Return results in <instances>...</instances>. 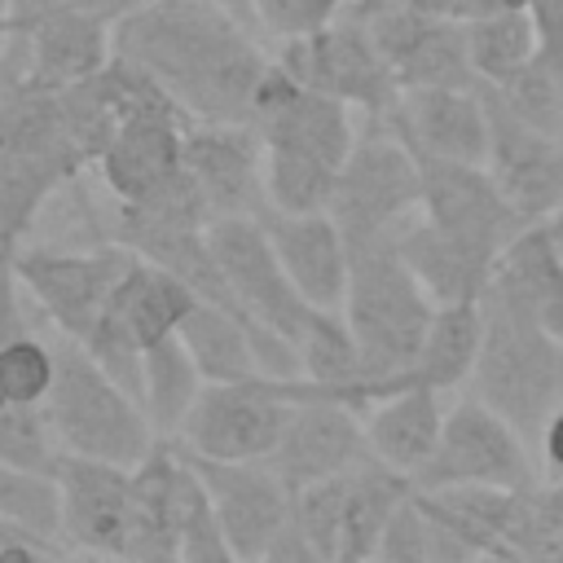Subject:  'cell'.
Returning <instances> with one entry per match:
<instances>
[{"mask_svg":"<svg viewBox=\"0 0 563 563\" xmlns=\"http://www.w3.org/2000/svg\"><path fill=\"white\" fill-rule=\"evenodd\" d=\"M114 57L145 70L198 123H251L273 66L260 31L216 0H141L114 22Z\"/></svg>","mask_w":563,"mask_h":563,"instance_id":"obj_1","label":"cell"},{"mask_svg":"<svg viewBox=\"0 0 563 563\" xmlns=\"http://www.w3.org/2000/svg\"><path fill=\"white\" fill-rule=\"evenodd\" d=\"M352 106L295 79L277 57L255 92L251 128L264 141V194L273 211H325L356 145Z\"/></svg>","mask_w":563,"mask_h":563,"instance_id":"obj_2","label":"cell"},{"mask_svg":"<svg viewBox=\"0 0 563 563\" xmlns=\"http://www.w3.org/2000/svg\"><path fill=\"white\" fill-rule=\"evenodd\" d=\"M84 167L88 158L62 119L57 92L26 84L0 97V255L31 242L44 207Z\"/></svg>","mask_w":563,"mask_h":563,"instance_id":"obj_3","label":"cell"},{"mask_svg":"<svg viewBox=\"0 0 563 563\" xmlns=\"http://www.w3.org/2000/svg\"><path fill=\"white\" fill-rule=\"evenodd\" d=\"M435 308L440 303L413 277L396 242L352 246V277L339 312L356 339L365 378L374 383V400L405 383Z\"/></svg>","mask_w":563,"mask_h":563,"instance_id":"obj_4","label":"cell"},{"mask_svg":"<svg viewBox=\"0 0 563 563\" xmlns=\"http://www.w3.org/2000/svg\"><path fill=\"white\" fill-rule=\"evenodd\" d=\"M479 308L484 339L466 391L515 422L519 435L537 449L550 409L563 400V339H554L545 325L515 312L497 295H484Z\"/></svg>","mask_w":563,"mask_h":563,"instance_id":"obj_5","label":"cell"},{"mask_svg":"<svg viewBox=\"0 0 563 563\" xmlns=\"http://www.w3.org/2000/svg\"><path fill=\"white\" fill-rule=\"evenodd\" d=\"M53 343H57V378L44 409L62 453L136 466L158 444L145 405L79 339L53 330Z\"/></svg>","mask_w":563,"mask_h":563,"instance_id":"obj_6","label":"cell"},{"mask_svg":"<svg viewBox=\"0 0 563 563\" xmlns=\"http://www.w3.org/2000/svg\"><path fill=\"white\" fill-rule=\"evenodd\" d=\"M347 246L396 242L422 216V163L391 132V123H365L325 207Z\"/></svg>","mask_w":563,"mask_h":563,"instance_id":"obj_7","label":"cell"},{"mask_svg":"<svg viewBox=\"0 0 563 563\" xmlns=\"http://www.w3.org/2000/svg\"><path fill=\"white\" fill-rule=\"evenodd\" d=\"M9 260L22 282V295L44 312L48 330L84 343L101 321V312L110 308L136 251H128L123 242H88V246L22 242Z\"/></svg>","mask_w":563,"mask_h":563,"instance_id":"obj_8","label":"cell"},{"mask_svg":"<svg viewBox=\"0 0 563 563\" xmlns=\"http://www.w3.org/2000/svg\"><path fill=\"white\" fill-rule=\"evenodd\" d=\"M277 62L308 88L352 106L365 123H387V114L400 101V79L387 66L361 9H347L312 35L277 44Z\"/></svg>","mask_w":563,"mask_h":563,"instance_id":"obj_9","label":"cell"},{"mask_svg":"<svg viewBox=\"0 0 563 563\" xmlns=\"http://www.w3.org/2000/svg\"><path fill=\"white\" fill-rule=\"evenodd\" d=\"M537 457L515 422H506L479 396H462L444 409V427L435 453L413 475V488H462V484H497L528 488L537 484Z\"/></svg>","mask_w":563,"mask_h":563,"instance_id":"obj_10","label":"cell"},{"mask_svg":"<svg viewBox=\"0 0 563 563\" xmlns=\"http://www.w3.org/2000/svg\"><path fill=\"white\" fill-rule=\"evenodd\" d=\"M290 405H295L290 378L255 374L242 383H207L176 444L220 462H268V453L286 431Z\"/></svg>","mask_w":563,"mask_h":563,"instance_id":"obj_11","label":"cell"},{"mask_svg":"<svg viewBox=\"0 0 563 563\" xmlns=\"http://www.w3.org/2000/svg\"><path fill=\"white\" fill-rule=\"evenodd\" d=\"M207 246L216 255V268L229 286V299L238 312H246L260 325L282 330L286 339H299L317 308L299 295L290 273L277 260V246L260 216H220L207 224Z\"/></svg>","mask_w":563,"mask_h":563,"instance_id":"obj_12","label":"cell"},{"mask_svg":"<svg viewBox=\"0 0 563 563\" xmlns=\"http://www.w3.org/2000/svg\"><path fill=\"white\" fill-rule=\"evenodd\" d=\"M396 70L400 88H471V44L466 22L440 18L431 9H418L413 0H361L356 4Z\"/></svg>","mask_w":563,"mask_h":563,"instance_id":"obj_13","label":"cell"},{"mask_svg":"<svg viewBox=\"0 0 563 563\" xmlns=\"http://www.w3.org/2000/svg\"><path fill=\"white\" fill-rule=\"evenodd\" d=\"M185 132L189 114L154 84L92 163L110 202H141L176 180L185 172Z\"/></svg>","mask_w":563,"mask_h":563,"instance_id":"obj_14","label":"cell"},{"mask_svg":"<svg viewBox=\"0 0 563 563\" xmlns=\"http://www.w3.org/2000/svg\"><path fill=\"white\" fill-rule=\"evenodd\" d=\"M290 391H295V405H290L286 431H282L277 449L268 453V466L290 488L339 475V471L356 466L361 457H369L365 409H356L352 400H339L330 391H317L308 378H290Z\"/></svg>","mask_w":563,"mask_h":563,"instance_id":"obj_15","label":"cell"},{"mask_svg":"<svg viewBox=\"0 0 563 563\" xmlns=\"http://www.w3.org/2000/svg\"><path fill=\"white\" fill-rule=\"evenodd\" d=\"M484 88V84H479ZM488 97V154L484 167L501 185L506 202L523 224H545L563 216V141L519 119L493 88Z\"/></svg>","mask_w":563,"mask_h":563,"instance_id":"obj_16","label":"cell"},{"mask_svg":"<svg viewBox=\"0 0 563 563\" xmlns=\"http://www.w3.org/2000/svg\"><path fill=\"white\" fill-rule=\"evenodd\" d=\"M53 475H57V488H62V541H66V550L128 559L132 466L62 453Z\"/></svg>","mask_w":563,"mask_h":563,"instance_id":"obj_17","label":"cell"},{"mask_svg":"<svg viewBox=\"0 0 563 563\" xmlns=\"http://www.w3.org/2000/svg\"><path fill=\"white\" fill-rule=\"evenodd\" d=\"M422 163V220L501 255L528 224L506 202L501 185L484 163L457 158H418Z\"/></svg>","mask_w":563,"mask_h":563,"instance_id":"obj_18","label":"cell"},{"mask_svg":"<svg viewBox=\"0 0 563 563\" xmlns=\"http://www.w3.org/2000/svg\"><path fill=\"white\" fill-rule=\"evenodd\" d=\"M185 172L198 185L211 220L268 211L264 141L251 123H198V119H189Z\"/></svg>","mask_w":563,"mask_h":563,"instance_id":"obj_19","label":"cell"},{"mask_svg":"<svg viewBox=\"0 0 563 563\" xmlns=\"http://www.w3.org/2000/svg\"><path fill=\"white\" fill-rule=\"evenodd\" d=\"M189 462L198 466V475L216 501V515H220V528H224L233 554L268 559L282 523L290 519L295 488L268 462H220V457H198V453H189Z\"/></svg>","mask_w":563,"mask_h":563,"instance_id":"obj_20","label":"cell"},{"mask_svg":"<svg viewBox=\"0 0 563 563\" xmlns=\"http://www.w3.org/2000/svg\"><path fill=\"white\" fill-rule=\"evenodd\" d=\"M387 123L418 158L484 163V154H488V97L479 84H471V88H400V101L387 114Z\"/></svg>","mask_w":563,"mask_h":563,"instance_id":"obj_21","label":"cell"},{"mask_svg":"<svg viewBox=\"0 0 563 563\" xmlns=\"http://www.w3.org/2000/svg\"><path fill=\"white\" fill-rule=\"evenodd\" d=\"M282 268L312 308H343L352 277V246L330 211H260Z\"/></svg>","mask_w":563,"mask_h":563,"instance_id":"obj_22","label":"cell"},{"mask_svg":"<svg viewBox=\"0 0 563 563\" xmlns=\"http://www.w3.org/2000/svg\"><path fill=\"white\" fill-rule=\"evenodd\" d=\"M31 44V88L62 92L114 57V18L97 9L92 0H66L53 13H44L31 31H22Z\"/></svg>","mask_w":563,"mask_h":563,"instance_id":"obj_23","label":"cell"},{"mask_svg":"<svg viewBox=\"0 0 563 563\" xmlns=\"http://www.w3.org/2000/svg\"><path fill=\"white\" fill-rule=\"evenodd\" d=\"M484 295H497L515 312L563 339V229L559 220L528 224L497 260Z\"/></svg>","mask_w":563,"mask_h":563,"instance_id":"obj_24","label":"cell"},{"mask_svg":"<svg viewBox=\"0 0 563 563\" xmlns=\"http://www.w3.org/2000/svg\"><path fill=\"white\" fill-rule=\"evenodd\" d=\"M444 391L422 387V383H405L396 391H383L369 409H365V444L378 462H387L400 475H418L422 462L435 453L440 427H444Z\"/></svg>","mask_w":563,"mask_h":563,"instance_id":"obj_25","label":"cell"},{"mask_svg":"<svg viewBox=\"0 0 563 563\" xmlns=\"http://www.w3.org/2000/svg\"><path fill=\"white\" fill-rule=\"evenodd\" d=\"M405 264L413 268V277L427 286V295L435 303H475L484 299L488 282H493V268L501 255L466 242V238H453L444 229H435L431 220H413L400 238H396Z\"/></svg>","mask_w":563,"mask_h":563,"instance_id":"obj_26","label":"cell"},{"mask_svg":"<svg viewBox=\"0 0 563 563\" xmlns=\"http://www.w3.org/2000/svg\"><path fill=\"white\" fill-rule=\"evenodd\" d=\"M185 453L176 440H158L132 466V541L128 559H176V484H180Z\"/></svg>","mask_w":563,"mask_h":563,"instance_id":"obj_27","label":"cell"},{"mask_svg":"<svg viewBox=\"0 0 563 563\" xmlns=\"http://www.w3.org/2000/svg\"><path fill=\"white\" fill-rule=\"evenodd\" d=\"M413 493V479L391 471L387 462H378L374 453L361 457L356 466H347L343 475V532H339V563L352 559H374L387 519L396 515V506Z\"/></svg>","mask_w":563,"mask_h":563,"instance_id":"obj_28","label":"cell"},{"mask_svg":"<svg viewBox=\"0 0 563 563\" xmlns=\"http://www.w3.org/2000/svg\"><path fill=\"white\" fill-rule=\"evenodd\" d=\"M180 343L189 347V356L198 361L207 383H242L260 374L255 361V321L216 303V299H198L194 312L180 325Z\"/></svg>","mask_w":563,"mask_h":563,"instance_id":"obj_29","label":"cell"},{"mask_svg":"<svg viewBox=\"0 0 563 563\" xmlns=\"http://www.w3.org/2000/svg\"><path fill=\"white\" fill-rule=\"evenodd\" d=\"M479 339H484L479 299L475 303H440L431 325H427V339H422V347H418V356H413V365L405 374V383H422V387H435V391L466 387V378L475 369V356H479Z\"/></svg>","mask_w":563,"mask_h":563,"instance_id":"obj_30","label":"cell"},{"mask_svg":"<svg viewBox=\"0 0 563 563\" xmlns=\"http://www.w3.org/2000/svg\"><path fill=\"white\" fill-rule=\"evenodd\" d=\"M202 387H207V378H202L198 361L189 356V347L180 343V334L141 352V405H145V418L158 440L180 435Z\"/></svg>","mask_w":563,"mask_h":563,"instance_id":"obj_31","label":"cell"},{"mask_svg":"<svg viewBox=\"0 0 563 563\" xmlns=\"http://www.w3.org/2000/svg\"><path fill=\"white\" fill-rule=\"evenodd\" d=\"M374 559H387V563H466V559H475V550L444 523V515L427 501V493L413 488L396 506V515L387 519Z\"/></svg>","mask_w":563,"mask_h":563,"instance_id":"obj_32","label":"cell"},{"mask_svg":"<svg viewBox=\"0 0 563 563\" xmlns=\"http://www.w3.org/2000/svg\"><path fill=\"white\" fill-rule=\"evenodd\" d=\"M466 44H471L475 79L497 88V84H506L515 70H523L537 57L541 35H537V22H532V13L523 4V9H501V13L466 22Z\"/></svg>","mask_w":563,"mask_h":563,"instance_id":"obj_33","label":"cell"},{"mask_svg":"<svg viewBox=\"0 0 563 563\" xmlns=\"http://www.w3.org/2000/svg\"><path fill=\"white\" fill-rule=\"evenodd\" d=\"M493 92L519 119H528L532 128H541V132L563 141V48H545L541 44L537 57L523 70H515L506 84H497Z\"/></svg>","mask_w":563,"mask_h":563,"instance_id":"obj_34","label":"cell"},{"mask_svg":"<svg viewBox=\"0 0 563 563\" xmlns=\"http://www.w3.org/2000/svg\"><path fill=\"white\" fill-rule=\"evenodd\" d=\"M0 519L44 537V541H62V488L57 475L48 471H31V466H13L0 462Z\"/></svg>","mask_w":563,"mask_h":563,"instance_id":"obj_35","label":"cell"},{"mask_svg":"<svg viewBox=\"0 0 563 563\" xmlns=\"http://www.w3.org/2000/svg\"><path fill=\"white\" fill-rule=\"evenodd\" d=\"M57 378V343L40 330L0 339V405H44Z\"/></svg>","mask_w":563,"mask_h":563,"instance_id":"obj_36","label":"cell"},{"mask_svg":"<svg viewBox=\"0 0 563 563\" xmlns=\"http://www.w3.org/2000/svg\"><path fill=\"white\" fill-rule=\"evenodd\" d=\"M0 462L31 466V471H57L62 444L53 435L44 405H0Z\"/></svg>","mask_w":563,"mask_h":563,"instance_id":"obj_37","label":"cell"},{"mask_svg":"<svg viewBox=\"0 0 563 563\" xmlns=\"http://www.w3.org/2000/svg\"><path fill=\"white\" fill-rule=\"evenodd\" d=\"M356 4L361 0H255V26H260V35H273L277 44H286V40L330 26L334 18H343Z\"/></svg>","mask_w":563,"mask_h":563,"instance_id":"obj_38","label":"cell"},{"mask_svg":"<svg viewBox=\"0 0 563 563\" xmlns=\"http://www.w3.org/2000/svg\"><path fill=\"white\" fill-rule=\"evenodd\" d=\"M537 471H541V479L563 475V400L550 409V418L537 435Z\"/></svg>","mask_w":563,"mask_h":563,"instance_id":"obj_39","label":"cell"},{"mask_svg":"<svg viewBox=\"0 0 563 563\" xmlns=\"http://www.w3.org/2000/svg\"><path fill=\"white\" fill-rule=\"evenodd\" d=\"M528 13L537 22V35L545 48H563V0H528Z\"/></svg>","mask_w":563,"mask_h":563,"instance_id":"obj_40","label":"cell"},{"mask_svg":"<svg viewBox=\"0 0 563 563\" xmlns=\"http://www.w3.org/2000/svg\"><path fill=\"white\" fill-rule=\"evenodd\" d=\"M57 4H66V0H9V31H31Z\"/></svg>","mask_w":563,"mask_h":563,"instance_id":"obj_41","label":"cell"},{"mask_svg":"<svg viewBox=\"0 0 563 563\" xmlns=\"http://www.w3.org/2000/svg\"><path fill=\"white\" fill-rule=\"evenodd\" d=\"M216 4H224L229 13H238V18H246L251 26H255V0H216ZM260 31V26H255Z\"/></svg>","mask_w":563,"mask_h":563,"instance_id":"obj_42","label":"cell"},{"mask_svg":"<svg viewBox=\"0 0 563 563\" xmlns=\"http://www.w3.org/2000/svg\"><path fill=\"white\" fill-rule=\"evenodd\" d=\"M92 4H97V9H106V13H110V18H114V22H119V18H123V13H128V9H136V4H141V0H92Z\"/></svg>","mask_w":563,"mask_h":563,"instance_id":"obj_43","label":"cell"},{"mask_svg":"<svg viewBox=\"0 0 563 563\" xmlns=\"http://www.w3.org/2000/svg\"><path fill=\"white\" fill-rule=\"evenodd\" d=\"M9 31V0H0V35Z\"/></svg>","mask_w":563,"mask_h":563,"instance_id":"obj_44","label":"cell"},{"mask_svg":"<svg viewBox=\"0 0 563 563\" xmlns=\"http://www.w3.org/2000/svg\"><path fill=\"white\" fill-rule=\"evenodd\" d=\"M0 264H4V255H0Z\"/></svg>","mask_w":563,"mask_h":563,"instance_id":"obj_45","label":"cell"},{"mask_svg":"<svg viewBox=\"0 0 563 563\" xmlns=\"http://www.w3.org/2000/svg\"><path fill=\"white\" fill-rule=\"evenodd\" d=\"M559 224H563V216H559Z\"/></svg>","mask_w":563,"mask_h":563,"instance_id":"obj_46","label":"cell"}]
</instances>
